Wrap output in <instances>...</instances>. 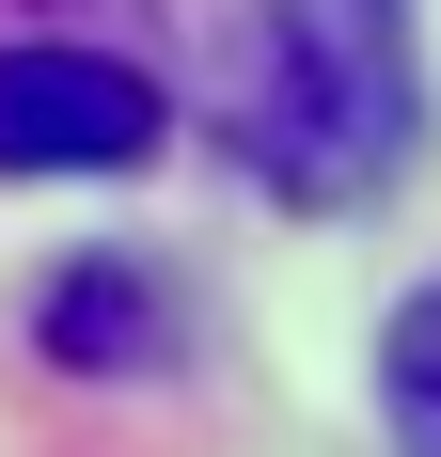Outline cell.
I'll list each match as a JSON object with an SVG mask.
<instances>
[{
  "label": "cell",
  "mask_w": 441,
  "mask_h": 457,
  "mask_svg": "<svg viewBox=\"0 0 441 457\" xmlns=\"http://www.w3.org/2000/svg\"><path fill=\"white\" fill-rule=\"evenodd\" d=\"M47 363H158V331H174V300H158V269H127V253H79V269H47Z\"/></svg>",
  "instance_id": "3957f363"
},
{
  "label": "cell",
  "mask_w": 441,
  "mask_h": 457,
  "mask_svg": "<svg viewBox=\"0 0 441 457\" xmlns=\"http://www.w3.org/2000/svg\"><path fill=\"white\" fill-rule=\"evenodd\" d=\"M220 142L284 205H379L426 158V32L410 0H253L220 63Z\"/></svg>",
  "instance_id": "6da1fadb"
},
{
  "label": "cell",
  "mask_w": 441,
  "mask_h": 457,
  "mask_svg": "<svg viewBox=\"0 0 441 457\" xmlns=\"http://www.w3.org/2000/svg\"><path fill=\"white\" fill-rule=\"evenodd\" d=\"M379 442H395V457H441V284H410L395 331H379Z\"/></svg>",
  "instance_id": "277c9868"
},
{
  "label": "cell",
  "mask_w": 441,
  "mask_h": 457,
  "mask_svg": "<svg viewBox=\"0 0 441 457\" xmlns=\"http://www.w3.org/2000/svg\"><path fill=\"white\" fill-rule=\"evenodd\" d=\"M174 95L127 47H0V174H142Z\"/></svg>",
  "instance_id": "7a4b0ae2"
}]
</instances>
